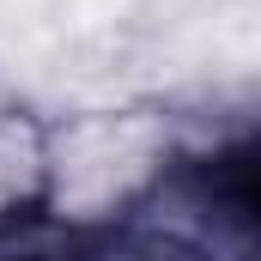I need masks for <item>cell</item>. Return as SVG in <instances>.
I'll list each match as a JSON object with an SVG mask.
<instances>
[{
  "label": "cell",
  "mask_w": 261,
  "mask_h": 261,
  "mask_svg": "<svg viewBox=\"0 0 261 261\" xmlns=\"http://www.w3.org/2000/svg\"><path fill=\"white\" fill-rule=\"evenodd\" d=\"M237 176H243V206L261 213V152L249 158V164H237Z\"/></svg>",
  "instance_id": "obj_1"
}]
</instances>
